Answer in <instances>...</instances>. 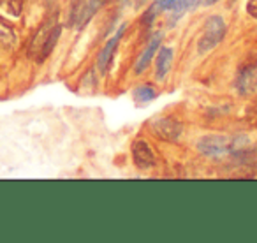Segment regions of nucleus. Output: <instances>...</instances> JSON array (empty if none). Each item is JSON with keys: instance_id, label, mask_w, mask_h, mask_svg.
<instances>
[{"instance_id": "423d86ee", "label": "nucleus", "mask_w": 257, "mask_h": 243, "mask_svg": "<svg viewBox=\"0 0 257 243\" xmlns=\"http://www.w3.org/2000/svg\"><path fill=\"white\" fill-rule=\"evenodd\" d=\"M133 161L140 169H150L155 166V155L147 141L138 140L133 145Z\"/></svg>"}, {"instance_id": "39448f33", "label": "nucleus", "mask_w": 257, "mask_h": 243, "mask_svg": "<svg viewBox=\"0 0 257 243\" xmlns=\"http://www.w3.org/2000/svg\"><path fill=\"white\" fill-rule=\"evenodd\" d=\"M236 88L239 93H252L257 90V58L248 60L238 72Z\"/></svg>"}, {"instance_id": "20e7f679", "label": "nucleus", "mask_w": 257, "mask_h": 243, "mask_svg": "<svg viewBox=\"0 0 257 243\" xmlns=\"http://www.w3.org/2000/svg\"><path fill=\"white\" fill-rule=\"evenodd\" d=\"M182 124L173 116H162L159 120H155L154 126H152V131H154L155 136L164 141L178 140V136L182 134Z\"/></svg>"}, {"instance_id": "9d476101", "label": "nucleus", "mask_w": 257, "mask_h": 243, "mask_svg": "<svg viewBox=\"0 0 257 243\" xmlns=\"http://www.w3.org/2000/svg\"><path fill=\"white\" fill-rule=\"evenodd\" d=\"M15 44H16V34L13 30V27H9L4 22H0V48L11 50Z\"/></svg>"}, {"instance_id": "ddd939ff", "label": "nucleus", "mask_w": 257, "mask_h": 243, "mask_svg": "<svg viewBox=\"0 0 257 243\" xmlns=\"http://www.w3.org/2000/svg\"><path fill=\"white\" fill-rule=\"evenodd\" d=\"M134 97H136L138 102H148V100H152L155 97V92L150 85H145V86H140V88L136 90Z\"/></svg>"}, {"instance_id": "6e6552de", "label": "nucleus", "mask_w": 257, "mask_h": 243, "mask_svg": "<svg viewBox=\"0 0 257 243\" xmlns=\"http://www.w3.org/2000/svg\"><path fill=\"white\" fill-rule=\"evenodd\" d=\"M161 41H162L161 34H157V36H155L154 39L150 41L148 48L145 50V53L141 55L140 60H138V64H136V72H138V74H141V72H143L145 69L148 67V64H150V60L154 58V55H155V51H157V48H159V44H161Z\"/></svg>"}, {"instance_id": "f03ea898", "label": "nucleus", "mask_w": 257, "mask_h": 243, "mask_svg": "<svg viewBox=\"0 0 257 243\" xmlns=\"http://www.w3.org/2000/svg\"><path fill=\"white\" fill-rule=\"evenodd\" d=\"M225 34V23L220 16H211L208 18L206 25L203 30V37L199 39L197 44V51L199 53H208L210 50H213L215 46H218L222 39H224Z\"/></svg>"}, {"instance_id": "1a4fd4ad", "label": "nucleus", "mask_w": 257, "mask_h": 243, "mask_svg": "<svg viewBox=\"0 0 257 243\" xmlns=\"http://www.w3.org/2000/svg\"><path fill=\"white\" fill-rule=\"evenodd\" d=\"M171 60H173V51L169 48H162L161 53L157 55V76L159 78H166L168 71L171 69Z\"/></svg>"}, {"instance_id": "f257e3e1", "label": "nucleus", "mask_w": 257, "mask_h": 243, "mask_svg": "<svg viewBox=\"0 0 257 243\" xmlns=\"http://www.w3.org/2000/svg\"><path fill=\"white\" fill-rule=\"evenodd\" d=\"M58 37H60V25H58L55 20H50V22L44 23V25L37 30L36 36H34L29 55L36 62H43L44 58L53 51Z\"/></svg>"}, {"instance_id": "2eb2a0df", "label": "nucleus", "mask_w": 257, "mask_h": 243, "mask_svg": "<svg viewBox=\"0 0 257 243\" xmlns=\"http://www.w3.org/2000/svg\"><path fill=\"white\" fill-rule=\"evenodd\" d=\"M246 120L252 127H257V99L246 107Z\"/></svg>"}, {"instance_id": "4468645a", "label": "nucleus", "mask_w": 257, "mask_h": 243, "mask_svg": "<svg viewBox=\"0 0 257 243\" xmlns=\"http://www.w3.org/2000/svg\"><path fill=\"white\" fill-rule=\"evenodd\" d=\"M203 0H176V4H175V11L176 15H182V13L189 11V9L196 8L197 4H201Z\"/></svg>"}, {"instance_id": "f8f14e48", "label": "nucleus", "mask_w": 257, "mask_h": 243, "mask_svg": "<svg viewBox=\"0 0 257 243\" xmlns=\"http://www.w3.org/2000/svg\"><path fill=\"white\" fill-rule=\"evenodd\" d=\"M25 0H0V9L9 16H20Z\"/></svg>"}, {"instance_id": "dca6fc26", "label": "nucleus", "mask_w": 257, "mask_h": 243, "mask_svg": "<svg viewBox=\"0 0 257 243\" xmlns=\"http://www.w3.org/2000/svg\"><path fill=\"white\" fill-rule=\"evenodd\" d=\"M176 0H157L155 2V8L157 9H175Z\"/></svg>"}, {"instance_id": "9b49d317", "label": "nucleus", "mask_w": 257, "mask_h": 243, "mask_svg": "<svg viewBox=\"0 0 257 243\" xmlns=\"http://www.w3.org/2000/svg\"><path fill=\"white\" fill-rule=\"evenodd\" d=\"M106 0H88V4L85 6V9H83V13L79 15V29H83V27L86 25V23L92 20V16L97 13V9L100 8V6L104 4Z\"/></svg>"}, {"instance_id": "f3484780", "label": "nucleus", "mask_w": 257, "mask_h": 243, "mask_svg": "<svg viewBox=\"0 0 257 243\" xmlns=\"http://www.w3.org/2000/svg\"><path fill=\"white\" fill-rule=\"evenodd\" d=\"M246 11H248L250 16L257 18V0H248V4H246Z\"/></svg>"}, {"instance_id": "0eeeda50", "label": "nucleus", "mask_w": 257, "mask_h": 243, "mask_svg": "<svg viewBox=\"0 0 257 243\" xmlns=\"http://www.w3.org/2000/svg\"><path fill=\"white\" fill-rule=\"evenodd\" d=\"M123 30H125V27H121L120 30H118V34L113 37V39L109 41V43L104 46V50L100 51V57H99V69H100V72H106L107 71V65H109V62H111V58H113V53L116 51V46H118V41H120V37L123 36Z\"/></svg>"}, {"instance_id": "7ed1b4c3", "label": "nucleus", "mask_w": 257, "mask_h": 243, "mask_svg": "<svg viewBox=\"0 0 257 243\" xmlns=\"http://www.w3.org/2000/svg\"><path fill=\"white\" fill-rule=\"evenodd\" d=\"M236 145L232 143L229 138H224V136H206L197 143V150L201 154L208 155V157H213V159H218L222 155L229 154L232 152Z\"/></svg>"}]
</instances>
